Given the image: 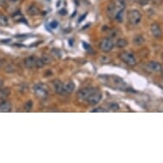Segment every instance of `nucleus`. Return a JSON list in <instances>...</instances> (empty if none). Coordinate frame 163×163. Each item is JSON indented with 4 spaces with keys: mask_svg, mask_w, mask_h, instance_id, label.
Wrapping results in <instances>:
<instances>
[{
    "mask_svg": "<svg viewBox=\"0 0 163 163\" xmlns=\"http://www.w3.org/2000/svg\"><path fill=\"white\" fill-rule=\"evenodd\" d=\"M27 12L30 16H36L39 13V9L35 4H31L27 9Z\"/></svg>",
    "mask_w": 163,
    "mask_h": 163,
    "instance_id": "nucleus-14",
    "label": "nucleus"
},
{
    "mask_svg": "<svg viewBox=\"0 0 163 163\" xmlns=\"http://www.w3.org/2000/svg\"><path fill=\"white\" fill-rule=\"evenodd\" d=\"M127 19L129 22L133 25H138L141 22L142 15L137 9H131L127 13Z\"/></svg>",
    "mask_w": 163,
    "mask_h": 163,
    "instance_id": "nucleus-4",
    "label": "nucleus"
},
{
    "mask_svg": "<svg viewBox=\"0 0 163 163\" xmlns=\"http://www.w3.org/2000/svg\"><path fill=\"white\" fill-rule=\"evenodd\" d=\"M4 70L7 73H13V72L16 71V67H15V66H13L12 64H8L4 67Z\"/></svg>",
    "mask_w": 163,
    "mask_h": 163,
    "instance_id": "nucleus-20",
    "label": "nucleus"
},
{
    "mask_svg": "<svg viewBox=\"0 0 163 163\" xmlns=\"http://www.w3.org/2000/svg\"><path fill=\"white\" fill-rule=\"evenodd\" d=\"M106 12L108 17L110 18H114V15H115V1H112L110 2L106 8Z\"/></svg>",
    "mask_w": 163,
    "mask_h": 163,
    "instance_id": "nucleus-12",
    "label": "nucleus"
},
{
    "mask_svg": "<svg viewBox=\"0 0 163 163\" xmlns=\"http://www.w3.org/2000/svg\"><path fill=\"white\" fill-rule=\"evenodd\" d=\"M119 57L123 62H125L127 65L135 66L137 64V61H136L135 57L133 56L132 53H130L128 51H123L121 53H120Z\"/></svg>",
    "mask_w": 163,
    "mask_h": 163,
    "instance_id": "nucleus-2",
    "label": "nucleus"
},
{
    "mask_svg": "<svg viewBox=\"0 0 163 163\" xmlns=\"http://www.w3.org/2000/svg\"><path fill=\"white\" fill-rule=\"evenodd\" d=\"M162 78L163 80V69H162Z\"/></svg>",
    "mask_w": 163,
    "mask_h": 163,
    "instance_id": "nucleus-30",
    "label": "nucleus"
},
{
    "mask_svg": "<svg viewBox=\"0 0 163 163\" xmlns=\"http://www.w3.org/2000/svg\"><path fill=\"white\" fill-rule=\"evenodd\" d=\"M144 43V38L142 35H136L133 39V44L136 45H141Z\"/></svg>",
    "mask_w": 163,
    "mask_h": 163,
    "instance_id": "nucleus-16",
    "label": "nucleus"
},
{
    "mask_svg": "<svg viewBox=\"0 0 163 163\" xmlns=\"http://www.w3.org/2000/svg\"><path fill=\"white\" fill-rule=\"evenodd\" d=\"M33 108V102L32 101H27L24 104V109L26 111H30Z\"/></svg>",
    "mask_w": 163,
    "mask_h": 163,
    "instance_id": "nucleus-21",
    "label": "nucleus"
},
{
    "mask_svg": "<svg viewBox=\"0 0 163 163\" xmlns=\"http://www.w3.org/2000/svg\"><path fill=\"white\" fill-rule=\"evenodd\" d=\"M57 26H58V23H57V22H52L51 23H50V27H52V28H56Z\"/></svg>",
    "mask_w": 163,
    "mask_h": 163,
    "instance_id": "nucleus-26",
    "label": "nucleus"
},
{
    "mask_svg": "<svg viewBox=\"0 0 163 163\" xmlns=\"http://www.w3.org/2000/svg\"><path fill=\"white\" fill-rule=\"evenodd\" d=\"M7 41H10V39H6V40H2V42H4V43H6Z\"/></svg>",
    "mask_w": 163,
    "mask_h": 163,
    "instance_id": "nucleus-29",
    "label": "nucleus"
},
{
    "mask_svg": "<svg viewBox=\"0 0 163 163\" xmlns=\"http://www.w3.org/2000/svg\"><path fill=\"white\" fill-rule=\"evenodd\" d=\"M147 67L150 71H152V72H160L162 69V65L159 62H148Z\"/></svg>",
    "mask_w": 163,
    "mask_h": 163,
    "instance_id": "nucleus-11",
    "label": "nucleus"
},
{
    "mask_svg": "<svg viewBox=\"0 0 163 163\" xmlns=\"http://www.w3.org/2000/svg\"><path fill=\"white\" fill-rule=\"evenodd\" d=\"M44 65H45V63H44L43 60H42L41 58H38V57H37V60H36V67L41 68V67H44Z\"/></svg>",
    "mask_w": 163,
    "mask_h": 163,
    "instance_id": "nucleus-22",
    "label": "nucleus"
},
{
    "mask_svg": "<svg viewBox=\"0 0 163 163\" xmlns=\"http://www.w3.org/2000/svg\"><path fill=\"white\" fill-rule=\"evenodd\" d=\"M149 1H150V0H139V3L141 5H145V4H147Z\"/></svg>",
    "mask_w": 163,
    "mask_h": 163,
    "instance_id": "nucleus-25",
    "label": "nucleus"
},
{
    "mask_svg": "<svg viewBox=\"0 0 163 163\" xmlns=\"http://www.w3.org/2000/svg\"><path fill=\"white\" fill-rule=\"evenodd\" d=\"M150 30H151L152 35L155 37V39H161L162 37V31L160 26L158 24L153 23V24L151 25Z\"/></svg>",
    "mask_w": 163,
    "mask_h": 163,
    "instance_id": "nucleus-7",
    "label": "nucleus"
},
{
    "mask_svg": "<svg viewBox=\"0 0 163 163\" xmlns=\"http://www.w3.org/2000/svg\"><path fill=\"white\" fill-rule=\"evenodd\" d=\"M108 108L113 110V111H116V110L119 109V105L117 103H110L108 105Z\"/></svg>",
    "mask_w": 163,
    "mask_h": 163,
    "instance_id": "nucleus-23",
    "label": "nucleus"
},
{
    "mask_svg": "<svg viewBox=\"0 0 163 163\" xmlns=\"http://www.w3.org/2000/svg\"><path fill=\"white\" fill-rule=\"evenodd\" d=\"M10 1H12V2H17L18 0H10Z\"/></svg>",
    "mask_w": 163,
    "mask_h": 163,
    "instance_id": "nucleus-31",
    "label": "nucleus"
},
{
    "mask_svg": "<svg viewBox=\"0 0 163 163\" xmlns=\"http://www.w3.org/2000/svg\"><path fill=\"white\" fill-rule=\"evenodd\" d=\"M36 60H37V57H34V56L26 57L24 59V64L26 67L33 68L34 67H36Z\"/></svg>",
    "mask_w": 163,
    "mask_h": 163,
    "instance_id": "nucleus-8",
    "label": "nucleus"
},
{
    "mask_svg": "<svg viewBox=\"0 0 163 163\" xmlns=\"http://www.w3.org/2000/svg\"><path fill=\"white\" fill-rule=\"evenodd\" d=\"M97 90H98L97 88H93V87L82 88L77 92V96H78V98H80L82 100H86L93 92H95Z\"/></svg>",
    "mask_w": 163,
    "mask_h": 163,
    "instance_id": "nucleus-5",
    "label": "nucleus"
},
{
    "mask_svg": "<svg viewBox=\"0 0 163 163\" xmlns=\"http://www.w3.org/2000/svg\"><path fill=\"white\" fill-rule=\"evenodd\" d=\"M162 59H163V53H162Z\"/></svg>",
    "mask_w": 163,
    "mask_h": 163,
    "instance_id": "nucleus-33",
    "label": "nucleus"
},
{
    "mask_svg": "<svg viewBox=\"0 0 163 163\" xmlns=\"http://www.w3.org/2000/svg\"><path fill=\"white\" fill-rule=\"evenodd\" d=\"M135 1H138V2H139V0H135Z\"/></svg>",
    "mask_w": 163,
    "mask_h": 163,
    "instance_id": "nucleus-32",
    "label": "nucleus"
},
{
    "mask_svg": "<svg viewBox=\"0 0 163 163\" xmlns=\"http://www.w3.org/2000/svg\"><path fill=\"white\" fill-rule=\"evenodd\" d=\"M114 44L113 40L109 38H104L103 39L100 44H99V48L102 51L105 52V53H108V52H110L113 48H114Z\"/></svg>",
    "mask_w": 163,
    "mask_h": 163,
    "instance_id": "nucleus-3",
    "label": "nucleus"
},
{
    "mask_svg": "<svg viewBox=\"0 0 163 163\" xmlns=\"http://www.w3.org/2000/svg\"><path fill=\"white\" fill-rule=\"evenodd\" d=\"M127 44H128V43H127V40H126V39H119L118 40L116 41L115 45H116V47L122 49V48H125V47L127 45Z\"/></svg>",
    "mask_w": 163,
    "mask_h": 163,
    "instance_id": "nucleus-17",
    "label": "nucleus"
},
{
    "mask_svg": "<svg viewBox=\"0 0 163 163\" xmlns=\"http://www.w3.org/2000/svg\"><path fill=\"white\" fill-rule=\"evenodd\" d=\"M3 85H4V82L2 80H0V88H2L3 87Z\"/></svg>",
    "mask_w": 163,
    "mask_h": 163,
    "instance_id": "nucleus-28",
    "label": "nucleus"
},
{
    "mask_svg": "<svg viewBox=\"0 0 163 163\" xmlns=\"http://www.w3.org/2000/svg\"><path fill=\"white\" fill-rule=\"evenodd\" d=\"M75 89V85L72 81H67L63 83V92L67 94H71L73 93Z\"/></svg>",
    "mask_w": 163,
    "mask_h": 163,
    "instance_id": "nucleus-13",
    "label": "nucleus"
},
{
    "mask_svg": "<svg viewBox=\"0 0 163 163\" xmlns=\"http://www.w3.org/2000/svg\"><path fill=\"white\" fill-rule=\"evenodd\" d=\"M91 112H106V110H104L102 108H94Z\"/></svg>",
    "mask_w": 163,
    "mask_h": 163,
    "instance_id": "nucleus-24",
    "label": "nucleus"
},
{
    "mask_svg": "<svg viewBox=\"0 0 163 163\" xmlns=\"http://www.w3.org/2000/svg\"><path fill=\"white\" fill-rule=\"evenodd\" d=\"M8 25V18L3 13H0V26L6 27Z\"/></svg>",
    "mask_w": 163,
    "mask_h": 163,
    "instance_id": "nucleus-18",
    "label": "nucleus"
},
{
    "mask_svg": "<svg viewBox=\"0 0 163 163\" xmlns=\"http://www.w3.org/2000/svg\"><path fill=\"white\" fill-rule=\"evenodd\" d=\"M41 59L43 60V62H44V63L45 64H50V62H51V57L49 55H43L42 57H41Z\"/></svg>",
    "mask_w": 163,
    "mask_h": 163,
    "instance_id": "nucleus-19",
    "label": "nucleus"
},
{
    "mask_svg": "<svg viewBox=\"0 0 163 163\" xmlns=\"http://www.w3.org/2000/svg\"><path fill=\"white\" fill-rule=\"evenodd\" d=\"M12 109V105L11 103L6 101V100H3L1 103H0V111L1 112H4V113H8L10 112Z\"/></svg>",
    "mask_w": 163,
    "mask_h": 163,
    "instance_id": "nucleus-10",
    "label": "nucleus"
},
{
    "mask_svg": "<svg viewBox=\"0 0 163 163\" xmlns=\"http://www.w3.org/2000/svg\"><path fill=\"white\" fill-rule=\"evenodd\" d=\"M101 98H102V93L98 90H97L86 99V101H87L88 103H90L91 105H95V104H97L100 102Z\"/></svg>",
    "mask_w": 163,
    "mask_h": 163,
    "instance_id": "nucleus-6",
    "label": "nucleus"
},
{
    "mask_svg": "<svg viewBox=\"0 0 163 163\" xmlns=\"http://www.w3.org/2000/svg\"><path fill=\"white\" fill-rule=\"evenodd\" d=\"M6 3V0H0V6H4Z\"/></svg>",
    "mask_w": 163,
    "mask_h": 163,
    "instance_id": "nucleus-27",
    "label": "nucleus"
},
{
    "mask_svg": "<svg viewBox=\"0 0 163 163\" xmlns=\"http://www.w3.org/2000/svg\"><path fill=\"white\" fill-rule=\"evenodd\" d=\"M34 93L40 99H46L49 95V88L45 84H37L33 86Z\"/></svg>",
    "mask_w": 163,
    "mask_h": 163,
    "instance_id": "nucleus-1",
    "label": "nucleus"
},
{
    "mask_svg": "<svg viewBox=\"0 0 163 163\" xmlns=\"http://www.w3.org/2000/svg\"><path fill=\"white\" fill-rule=\"evenodd\" d=\"M54 90L57 94H62L63 93V83L60 80H54L52 81Z\"/></svg>",
    "mask_w": 163,
    "mask_h": 163,
    "instance_id": "nucleus-9",
    "label": "nucleus"
},
{
    "mask_svg": "<svg viewBox=\"0 0 163 163\" xmlns=\"http://www.w3.org/2000/svg\"><path fill=\"white\" fill-rule=\"evenodd\" d=\"M10 94V90L8 88H0V100H5Z\"/></svg>",
    "mask_w": 163,
    "mask_h": 163,
    "instance_id": "nucleus-15",
    "label": "nucleus"
}]
</instances>
